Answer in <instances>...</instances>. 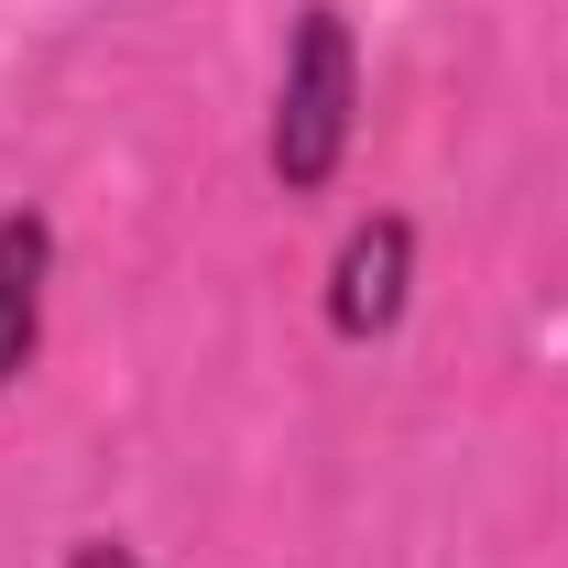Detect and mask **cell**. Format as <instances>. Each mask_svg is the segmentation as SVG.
<instances>
[{
  "label": "cell",
  "instance_id": "277c9868",
  "mask_svg": "<svg viewBox=\"0 0 568 568\" xmlns=\"http://www.w3.org/2000/svg\"><path fill=\"white\" fill-rule=\"evenodd\" d=\"M67 568H142V558H132V547H110V536H88V547H77Z\"/></svg>",
  "mask_w": 568,
  "mask_h": 568
},
{
  "label": "cell",
  "instance_id": "7a4b0ae2",
  "mask_svg": "<svg viewBox=\"0 0 568 568\" xmlns=\"http://www.w3.org/2000/svg\"><path fill=\"white\" fill-rule=\"evenodd\" d=\"M394 306H405V219H372L351 252H339L328 328H339V339H372V328H394Z\"/></svg>",
  "mask_w": 568,
  "mask_h": 568
},
{
  "label": "cell",
  "instance_id": "3957f363",
  "mask_svg": "<svg viewBox=\"0 0 568 568\" xmlns=\"http://www.w3.org/2000/svg\"><path fill=\"white\" fill-rule=\"evenodd\" d=\"M44 263H55L44 219H0V383L33 361V339H44Z\"/></svg>",
  "mask_w": 568,
  "mask_h": 568
},
{
  "label": "cell",
  "instance_id": "6da1fadb",
  "mask_svg": "<svg viewBox=\"0 0 568 568\" xmlns=\"http://www.w3.org/2000/svg\"><path fill=\"white\" fill-rule=\"evenodd\" d=\"M351 110H361L351 22H339V11H306V22H295V55H284V88H274V175L295 197H317V186L339 175Z\"/></svg>",
  "mask_w": 568,
  "mask_h": 568
}]
</instances>
